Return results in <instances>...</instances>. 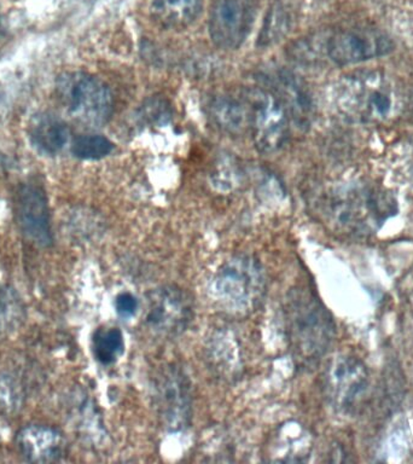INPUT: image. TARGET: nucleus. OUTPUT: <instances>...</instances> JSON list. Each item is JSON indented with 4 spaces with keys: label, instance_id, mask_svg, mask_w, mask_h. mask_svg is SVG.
Here are the masks:
<instances>
[{
    "label": "nucleus",
    "instance_id": "nucleus-13",
    "mask_svg": "<svg viewBox=\"0 0 413 464\" xmlns=\"http://www.w3.org/2000/svg\"><path fill=\"white\" fill-rule=\"evenodd\" d=\"M18 220L29 239L39 246L53 242L49 223V209L45 194L35 185H25L18 196Z\"/></svg>",
    "mask_w": 413,
    "mask_h": 464
},
{
    "label": "nucleus",
    "instance_id": "nucleus-10",
    "mask_svg": "<svg viewBox=\"0 0 413 464\" xmlns=\"http://www.w3.org/2000/svg\"><path fill=\"white\" fill-rule=\"evenodd\" d=\"M191 317V301L178 286H161L149 296L145 321L149 328L161 335H179Z\"/></svg>",
    "mask_w": 413,
    "mask_h": 464
},
{
    "label": "nucleus",
    "instance_id": "nucleus-8",
    "mask_svg": "<svg viewBox=\"0 0 413 464\" xmlns=\"http://www.w3.org/2000/svg\"><path fill=\"white\" fill-rule=\"evenodd\" d=\"M154 401L167 430H180L190 423L192 393L190 380L177 365L158 370L154 379Z\"/></svg>",
    "mask_w": 413,
    "mask_h": 464
},
{
    "label": "nucleus",
    "instance_id": "nucleus-14",
    "mask_svg": "<svg viewBox=\"0 0 413 464\" xmlns=\"http://www.w3.org/2000/svg\"><path fill=\"white\" fill-rule=\"evenodd\" d=\"M275 96L284 104L290 118L295 119L299 126H307L313 114V101L299 76L288 71H279L270 75Z\"/></svg>",
    "mask_w": 413,
    "mask_h": 464
},
{
    "label": "nucleus",
    "instance_id": "nucleus-4",
    "mask_svg": "<svg viewBox=\"0 0 413 464\" xmlns=\"http://www.w3.org/2000/svg\"><path fill=\"white\" fill-rule=\"evenodd\" d=\"M212 292L216 303L235 314L256 310L266 293V277L259 261L239 256L216 272Z\"/></svg>",
    "mask_w": 413,
    "mask_h": 464
},
{
    "label": "nucleus",
    "instance_id": "nucleus-1",
    "mask_svg": "<svg viewBox=\"0 0 413 464\" xmlns=\"http://www.w3.org/2000/svg\"><path fill=\"white\" fill-rule=\"evenodd\" d=\"M312 210L333 235L360 239L375 235L398 214V201L386 188L369 181H351L315 196Z\"/></svg>",
    "mask_w": 413,
    "mask_h": 464
},
{
    "label": "nucleus",
    "instance_id": "nucleus-11",
    "mask_svg": "<svg viewBox=\"0 0 413 464\" xmlns=\"http://www.w3.org/2000/svg\"><path fill=\"white\" fill-rule=\"evenodd\" d=\"M368 384L365 365L354 357L337 358L326 372L329 401L340 411L351 412Z\"/></svg>",
    "mask_w": 413,
    "mask_h": 464
},
{
    "label": "nucleus",
    "instance_id": "nucleus-16",
    "mask_svg": "<svg viewBox=\"0 0 413 464\" xmlns=\"http://www.w3.org/2000/svg\"><path fill=\"white\" fill-rule=\"evenodd\" d=\"M22 453L32 462L56 460L63 451V438L56 430L43 426H31L17 437Z\"/></svg>",
    "mask_w": 413,
    "mask_h": 464
},
{
    "label": "nucleus",
    "instance_id": "nucleus-22",
    "mask_svg": "<svg viewBox=\"0 0 413 464\" xmlns=\"http://www.w3.org/2000/svg\"><path fill=\"white\" fill-rule=\"evenodd\" d=\"M138 304H138L137 297L127 292L120 294L115 301L116 311L125 318L133 317L137 314Z\"/></svg>",
    "mask_w": 413,
    "mask_h": 464
},
{
    "label": "nucleus",
    "instance_id": "nucleus-15",
    "mask_svg": "<svg viewBox=\"0 0 413 464\" xmlns=\"http://www.w3.org/2000/svg\"><path fill=\"white\" fill-rule=\"evenodd\" d=\"M203 13V0H152V22L167 31H180L194 24Z\"/></svg>",
    "mask_w": 413,
    "mask_h": 464
},
{
    "label": "nucleus",
    "instance_id": "nucleus-17",
    "mask_svg": "<svg viewBox=\"0 0 413 464\" xmlns=\"http://www.w3.org/2000/svg\"><path fill=\"white\" fill-rule=\"evenodd\" d=\"M33 143L47 154H56L68 141L69 130L53 115H40L31 126Z\"/></svg>",
    "mask_w": 413,
    "mask_h": 464
},
{
    "label": "nucleus",
    "instance_id": "nucleus-3",
    "mask_svg": "<svg viewBox=\"0 0 413 464\" xmlns=\"http://www.w3.org/2000/svg\"><path fill=\"white\" fill-rule=\"evenodd\" d=\"M340 114L351 122H386L394 115L398 94L390 78L380 71H360L344 76L335 89Z\"/></svg>",
    "mask_w": 413,
    "mask_h": 464
},
{
    "label": "nucleus",
    "instance_id": "nucleus-2",
    "mask_svg": "<svg viewBox=\"0 0 413 464\" xmlns=\"http://www.w3.org/2000/svg\"><path fill=\"white\" fill-rule=\"evenodd\" d=\"M284 317L286 334L297 359L310 364L328 352L335 337V323L311 289L297 286L288 294Z\"/></svg>",
    "mask_w": 413,
    "mask_h": 464
},
{
    "label": "nucleus",
    "instance_id": "nucleus-18",
    "mask_svg": "<svg viewBox=\"0 0 413 464\" xmlns=\"http://www.w3.org/2000/svg\"><path fill=\"white\" fill-rule=\"evenodd\" d=\"M293 25V16L289 6L284 3L277 2L268 10L261 28L257 45L268 47L281 42L290 32Z\"/></svg>",
    "mask_w": 413,
    "mask_h": 464
},
{
    "label": "nucleus",
    "instance_id": "nucleus-20",
    "mask_svg": "<svg viewBox=\"0 0 413 464\" xmlns=\"http://www.w3.org/2000/svg\"><path fill=\"white\" fill-rule=\"evenodd\" d=\"M114 150V144L100 134H86L75 138L72 144V152L82 160H100Z\"/></svg>",
    "mask_w": 413,
    "mask_h": 464
},
{
    "label": "nucleus",
    "instance_id": "nucleus-12",
    "mask_svg": "<svg viewBox=\"0 0 413 464\" xmlns=\"http://www.w3.org/2000/svg\"><path fill=\"white\" fill-rule=\"evenodd\" d=\"M206 118L220 132L242 136L250 130V107L245 91L235 94L216 92L206 98Z\"/></svg>",
    "mask_w": 413,
    "mask_h": 464
},
{
    "label": "nucleus",
    "instance_id": "nucleus-7",
    "mask_svg": "<svg viewBox=\"0 0 413 464\" xmlns=\"http://www.w3.org/2000/svg\"><path fill=\"white\" fill-rule=\"evenodd\" d=\"M250 107V132L261 154H274L281 150L289 136L288 111L272 91L246 89Z\"/></svg>",
    "mask_w": 413,
    "mask_h": 464
},
{
    "label": "nucleus",
    "instance_id": "nucleus-21",
    "mask_svg": "<svg viewBox=\"0 0 413 464\" xmlns=\"http://www.w3.org/2000/svg\"><path fill=\"white\" fill-rule=\"evenodd\" d=\"M172 108L161 96H152L140 108V118L147 125L165 126L172 120Z\"/></svg>",
    "mask_w": 413,
    "mask_h": 464
},
{
    "label": "nucleus",
    "instance_id": "nucleus-19",
    "mask_svg": "<svg viewBox=\"0 0 413 464\" xmlns=\"http://www.w3.org/2000/svg\"><path fill=\"white\" fill-rule=\"evenodd\" d=\"M125 343L118 328H101L93 335V353L97 361L110 365L122 354Z\"/></svg>",
    "mask_w": 413,
    "mask_h": 464
},
{
    "label": "nucleus",
    "instance_id": "nucleus-9",
    "mask_svg": "<svg viewBox=\"0 0 413 464\" xmlns=\"http://www.w3.org/2000/svg\"><path fill=\"white\" fill-rule=\"evenodd\" d=\"M254 20V0H214L209 14L210 39L219 49H238L252 32Z\"/></svg>",
    "mask_w": 413,
    "mask_h": 464
},
{
    "label": "nucleus",
    "instance_id": "nucleus-6",
    "mask_svg": "<svg viewBox=\"0 0 413 464\" xmlns=\"http://www.w3.org/2000/svg\"><path fill=\"white\" fill-rule=\"evenodd\" d=\"M318 53L339 67L387 56L395 49L393 40L379 29L351 27L315 36Z\"/></svg>",
    "mask_w": 413,
    "mask_h": 464
},
{
    "label": "nucleus",
    "instance_id": "nucleus-5",
    "mask_svg": "<svg viewBox=\"0 0 413 464\" xmlns=\"http://www.w3.org/2000/svg\"><path fill=\"white\" fill-rule=\"evenodd\" d=\"M58 97L72 118L89 126H101L110 119L114 97L109 86L82 72H65L57 82Z\"/></svg>",
    "mask_w": 413,
    "mask_h": 464
}]
</instances>
